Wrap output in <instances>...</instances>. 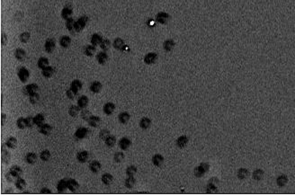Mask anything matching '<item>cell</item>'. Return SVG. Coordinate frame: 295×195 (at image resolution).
I'll return each instance as SVG.
<instances>
[{
    "mask_svg": "<svg viewBox=\"0 0 295 195\" xmlns=\"http://www.w3.org/2000/svg\"><path fill=\"white\" fill-rule=\"evenodd\" d=\"M210 170V165L208 163H201L199 165H197L193 170L194 176L198 178L203 177L207 172Z\"/></svg>",
    "mask_w": 295,
    "mask_h": 195,
    "instance_id": "obj_1",
    "label": "cell"
},
{
    "mask_svg": "<svg viewBox=\"0 0 295 195\" xmlns=\"http://www.w3.org/2000/svg\"><path fill=\"white\" fill-rule=\"evenodd\" d=\"M218 184H219V179L216 177L210 178L209 180L208 184L206 186V193L211 194L218 193Z\"/></svg>",
    "mask_w": 295,
    "mask_h": 195,
    "instance_id": "obj_2",
    "label": "cell"
},
{
    "mask_svg": "<svg viewBox=\"0 0 295 195\" xmlns=\"http://www.w3.org/2000/svg\"><path fill=\"white\" fill-rule=\"evenodd\" d=\"M87 22H88V17L87 16H83L80 18L77 19V21H76L75 23V31L76 32H81L87 25Z\"/></svg>",
    "mask_w": 295,
    "mask_h": 195,
    "instance_id": "obj_3",
    "label": "cell"
},
{
    "mask_svg": "<svg viewBox=\"0 0 295 195\" xmlns=\"http://www.w3.org/2000/svg\"><path fill=\"white\" fill-rule=\"evenodd\" d=\"M90 134V130L86 128V127H80L78 128L76 132H75V137L77 139V140H83V139H86L89 136Z\"/></svg>",
    "mask_w": 295,
    "mask_h": 195,
    "instance_id": "obj_4",
    "label": "cell"
},
{
    "mask_svg": "<svg viewBox=\"0 0 295 195\" xmlns=\"http://www.w3.org/2000/svg\"><path fill=\"white\" fill-rule=\"evenodd\" d=\"M17 76L21 82L25 83V82H27L28 78L30 77V72H29V70L26 68L22 67V68H20L18 69Z\"/></svg>",
    "mask_w": 295,
    "mask_h": 195,
    "instance_id": "obj_5",
    "label": "cell"
},
{
    "mask_svg": "<svg viewBox=\"0 0 295 195\" xmlns=\"http://www.w3.org/2000/svg\"><path fill=\"white\" fill-rule=\"evenodd\" d=\"M39 90V87L36 85V84H29L27 86H25L23 88V93L28 96L34 94H36Z\"/></svg>",
    "mask_w": 295,
    "mask_h": 195,
    "instance_id": "obj_6",
    "label": "cell"
},
{
    "mask_svg": "<svg viewBox=\"0 0 295 195\" xmlns=\"http://www.w3.org/2000/svg\"><path fill=\"white\" fill-rule=\"evenodd\" d=\"M69 179L70 178H63L61 179L58 184H57V191L59 193H63L66 192V190L68 189V183H69Z\"/></svg>",
    "mask_w": 295,
    "mask_h": 195,
    "instance_id": "obj_7",
    "label": "cell"
},
{
    "mask_svg": "<svg viewBox=\"0 0 295 195\" xmlns=\"http://www.w3.org/2000/svg\"><path fill=\"white\" fill-rule=\"evenodd\" d=\"M170 19V16L167 13H165V12H160L156 15V20L157 23H161V24H166L168 23Z\"/></svg>",
    "mask_w": 295,
    "mask_h": 195,
    "instance_id": "obj_8",
    "label": "cell"
},
{
    "mask_svg": "<svg viewBox=\"0 0 295 195\" xmlns=\"http://www.w3.org/2000/svg\"><path fill=\"white\" fill-rule=\"evenodd\" d=\"M188 142H189V138L186 135H182L177 138L175 144L179 148H184L187 146Z\"/></svg>",
    "mask_w": 295,
    "mask_h": 195,
    "instance_id": "obj_9",
    "label": "cell"
},
{
    "mask_svg": "<svg viewBox=\"0 0 295 195\" xmlns=\"http://www.w3.org/2000/svg\"><path fill=\"white\" fill-rule=\"evenodd\" d=\"M157 58H158V56H157L156 53H155V52H149V53H148L144 57V62L147 65H152V64H154L156 62Z\"/></svg>",
    "mask_w": 295,
    "mask_h": 195,
    "instance_id": "obj_10",
    "label": "cell"
},
{
    "mask_svg": "<svg viewBox=\"0 0 295 195\" xmlns=\"http://www.w3.org/2000/svg\"><path fill=\"white\" fill-rule=\"evenodd\" d=\"M55 46H56V41L54 39L52 38H50L48 39L45 43H44V49H45V51L48 52V53H52V51H54L55 49Z\"/></svg>",
    "mask_w": 295,
    "mask_h": 195,
    "instance_id": "obj_11",
    "label": "cell"
},
{
    "mask_svg": "<svg viewBox=\"0 0 295 195\" xmlns=\"http://www.w3.org/2000/svg\"><path fill=\"white\" fill-rule=\"evenodd\" d=\"M101 168H102V165H101V163H100L99 161H96V160L92 161V162L90 163V165H89V169H90V171H91L92 173H94V174H97V173H99V172H100V170H101Z\"/></svg>",
    "mask_w": 295,
    "mask_h": 195,
    "instance_id": "obj_12",
    "label": "cell"
},
{
    "mask_svg": "<svg viewBox=\"0 0 295 195\" xmlns=\"http://www.w3.org/2000/svg\"><path fill=\"white\" fill-rule=\"evenodd\" d=\"M131 146V140L127 137H123L119 140V147L123 151L127 150Z\"/></svg>",
    "mask_w": 295,
    "mask_h": 195,
    "instance_id": "obj_13",
    "label": "cell"
},
{
    "mask_svg": "<svg viewBox=\"0 0 295 195\" xmlns=\"http://www.w3.org/2000/svg\"><path fill=\"white\" fill-rule=\"evenodd\" d=\"M9 172L15 176V177L16 178H19V177H21V176L23 175V169L19 166V165H12L11 167H10V169H9Z\"/></svg>",
    "mask_w": 295,
    "mask_h": 195,
    "instance_id": "obj_14",
    "label": "cell"
},
{
    "mask_svg": "<svg viewBox=\"0 0 295 195\" xmlns=\"http://www.w3.org/2000/svg\"><path fill=\"white\" fill-rule=\"evenodd\" d=\"M38 128H39V132L42 135H49L52 130V126L48 123H43Z\"/></svg>",
    "mask_w": 295,
    "mask_h": 195,
    "instance_id": "obj_15",
    "label": "cell"
},
{
    "mask_svg": "<svg viewBox=\"0 0 295 195\" xmlns=\"http://www.w3.org/2000/svg\"><path fill=\"white\" fill-rule=\"evenodd\" d=\"M87 122H88L89 126H91L93 128H96L101 123V118L96 115H92L89 118V120L87 121Z\"/></svg>",
    "mask_w": 295,
    "mask_h": 195,
    "instance_id": "obj_16",
    "label": "cell"
},
{
    "mask_svg": "<svg viewBox=\"0 0 295 195\" xmlns=\"http://www.w3.org/2000/svg\"><path fill=\"white\" fill-rule=\"evenodd\" d=\"M68 189L70 190V192L75 193L79 189V183L77 182V180L75 179H69V183H68Z\"/></svg>",
    "mask_w": 295,
    "mask_h": 195,
    "instance_id": "obj_17",
    "label": "cell"
},
{
    "mask_svg": "<svg viewBox=\"0 0 295 195\" xmlns=\"http://www.w3.org/2000/svg\"><path fill=\"white\" fill-rule=\"evenodd\" d=\"M103 111H104V112L106 115H111L115 111V105L111 103V102L106 103L103 107Z\"/></svg>",
    "mask_w": 295,
    "mask_h": 195,
    "instance_id": "obj_18",
    "label": "cell"
},
{
    "mask_svg": "<svg viewBox=\"0 0 295 195\" xmlns=\"http://www.w3.org/2000/svg\"><path fill=\"white\" fill-rule=\"evenodd\" d=\"M151 161H152V164L155 166L160 167L163 165V163H164V157L162 155H160V154H156V155H154L152 157Z\"/></svg>",
    "mask_w": 295,
    "mask_h": 195,
    "instance_id": "obj_19",
    "label": "cell"
},
{
    "mask_svg": "<svg viewBox=\"0 0 295 195\" xmlns=\"http://www.w3.org/2000/svg\"><path fill=\"white\" fill-rule=\"evenodd\" d=\"M131 119V115L127 112H122L118 115V121L122 124H127Z\"/></svg>",
    "mask_w": 295,
    "mask_h": 195,
    "instance_id": "obj_20",
    "label": "cell"
},
{
    "mask_svg": "<svg viewBox=\"0 0 295 195\" xmlns=\"http://www.w3.org/2000/svg\"><path fill=\"white\" fill-rule=\"evenodd\" d=\"M108 55L105 51H100L96 55V60L100 65H104L108 61Z\"/></svg>",
    "mask_w": 295,
    "mask_h": 195,
    "instance_id": "obj_21",
    "label": "cell"
},
{
    "mask_svg": "<svg viewBox=\"0 0 295 195\" xmlns=\"http://www.w3.org/2000/svg\"><path fill=\"white\" fill-rule=\"evenodd\" d=\"M88 158H89V153H88V151H86V150L80 151L77 155V159L80 163H86Z\"/></svg>",
    "mask_w": 295,
    "mask_h": 195,
    "instance_id": "obj_22",
    "label": "cell"
},
{
    "mask_svg": "<svg viewBox=\"0 0 295 195\" xmlns=\"http://www.w3.org/2000/svg\"><path fill=\"white\" fill-rule=\"evenodd\" d=\"M89 104V99L88 97L86 95H81L78 99H77V105L79 106L80 109H85L87 108V105Z\"/></svg>",
    "mask_w": 295,
    "mask_h": 195,
    "instance_id": "obj_23",
    "label": "cell"
},
{
    "mask_svg": "<svg viewBox=\"0 0 295 195\" xmlns=\"http://www.w3.org/2000/svg\"><path fill=\"white\" fill-rule=\"evenodd\" d=\"M101 181H102V183H104V185H107V186L111 185L113 183V176L109 173H105L102 176Z\"/></svg>",
    "mask_w": 295,
    "mask_h": 195,
    "instance_id": "obj_24",
    "label": "cell"
},
{
    "mask_svg": "<svg viewBox=\"0 0 295 195\" xmlns=\"http://www.w3.org/2000/svg\"><path fill=\"white\" fill-rule=\"evenodd\" d=\"M102 84L98 81H95L93 83H91L90 85V91L94 94H98L101 90H102Z\"/></svg>",
    "mask_w": 295,
    "mask_h": 195,
    "instance_id": "obj_25",
    "label": "cell"
},
{
    "mask_svg": "<svg viewBox=\"0 0 295 195\" xmlns=\"http://www.w3.org/2000/svg\"><path fill=\"white\" fill-rule=\"evenodd\" d=\"M5 146L10 149H15L17 147V140L13 136L9 137L5 141Z\"/></svg>",
    "mask_w": 295,
    "mask_h": 195,
    "instance_id": "obj_26",
    "label": "cell"
},
{
    "mask_svg": "<svg viewBox=\"0 0 295 195\" xmlns=\"http://www.w3.org/2000/svg\"><path fill=\"white\" fill-rule=\"evenodd\" d=\"M151 126V120L148 117H143L139 121V127L142 129H148Z\"/></svg>",
    "mask_w": 295,
    "mask_h": 195,
    "instance_id": "obj_27",
    "label": "cell"
},
{
    "mask_svg": "<svg viewBox=\"0 0 295 195\" xmlns=\"http://www.w3.org/2000/svg\"><path fill=\"white\" fill-rule=\"evenodd\" d=\"M15 185H16V189H18L19 191H23L26 187V182L24 179L19 177L15 181Z\"/></svg>",
    "mask_w": 295,
    "mask_h": 195,
    "instance_id": "obj_28",
    "label": "cell"
},
{
    "mask_svg": "<svg viewBox=\"0 0 295 195\" xmlns=\"http://www.w3.org/2000/svg\"><path fill=\"white\" fill-rule=\"evenodd\" d=\"M175 43L174 41L173 40L171 39H168V40H166L163 43V48L166 51H171L172 50L174 49Z\"/></svg>",
    "mask_w": 295,
    "mask_h": 195,
    "instance_id": "obj_29",
    "label": "cell"
},
{
    "mask_svg": "<svg viewBox=\"0 0 295 195\" xmlns=\"http://www.w3.org/2000/svg\"><path fill=\"white\" fill-rule=\"evenodd\" d=\"M72 13H73L72 7H71V6H69V5H67V6H65V7L62 9V11H61V17L63 18V19L68 20L69 18H70L71 15H72Z\"/></svg>",
    "mask_w": 295,
    "mask_h": 195,
    "instance_id": "obj_30",
    "label": "cell"
},
{
    "mask_svg": "<svg viewBox=\"0 0 295 195\" xmlns=\"http://www.w3.org/2000/svg\"><path fill=\"white\" fill-rule=\"evenodd\" d=\"M34 124L38 127H40L41 125H42L43 123H45V116L43 113H38L36 114L34 117Z\"/></svg>",
    "mask_w": 295,
    "mask_h": 195,
    "instance_id": "obj_31",
    "label": "cell"
},
{
    "mask_svg": "<svg viewBox=\"0 0 295 195\" xmlns=\"http://www.w3.org/2000/svg\"><path fill=\"white\" fill-rule=\"evenodd\" d=\"M70 43H71V38H70V36L64 35L59 39V44H60V46L62 48H68V47H70Z\"/></svg>",
    "mask_w": 295,
    "mask_h": 195,
    "instance_id": "obj_32",
    "label": "cell"
},
{
    "mask_svg": "<svg viewBox=\"0 0 295 195\" xmlns=\"http://www.w3.org/2000/svg\"><path fill=\"white\" fill-rule=\"evenodd\" d=\"M25 161L29 165H34L37 161V155L34 152H29L25 156Z\"/></svg>",
    "mask_w": 295,
    "mask_h": 195,
    "instance_id": "obj_33",
    "label": "cell"
},
{
    "mask_svg": "<svg viewBox=\"0 0 295 195\" xmlns=\"http://www.w3.org/2000/svg\"><path fill=\"white\" fill-rule=\"evenodd\" d=\"M90 41H91L92 45L97 46V45H100L101 44V42L103 41V38H102V36L99 35L98 34H93L92 37H91Z\"/></svg>",
    "mask_w": 295,
    "mask_h": 195,
    "instance_id": "obj_34",
    "label": "cell"
},
{
    "mask_svg": "<svg viewBox=\"0 0 295 195\" xmlns=\"http://www.w3.org/2000/svg\"><path fill=\"white\" fill-rule=\"evenodd\" d=\"M113 47L116 49V50H119V51H122L124 46H125V41L121 39V38H116L114 41H113Z\"/></svg>",
    "mask_w": 295,
    "mask_h": 195,
    "instance_id": "obj_35",
    "label": "cell"
},
{
    "mask_svg": "<svg viewBox=\"0 0 295 195\" xmlns=\"http://www.w3.org/2000/svg\"><path fill=\"white\" fill-rule=\"evenodd\" d=\"M135 183H136V179L134 178V176H128V177L125 179V181H124V185L128 189L133 188V186L135 185Z\"/></svg>",
    "mask_w": 295,
    "mask_h": 195,
    "instance_id": "obj_36",
    "label": "cell"
},
{
    "mask_svg": "<svg viewBox=\"0 0 295 195\" xmlns=\"http://www.w3.org/2000/svg\"><path fill=\"white\" fill-rule=\"evenodd\" d=\"M82 87H83L82 82L79 81V80H74L70 84V88L72 89V90H74L76 93H78L82 89Z\"/></svg>",
    "mask_w": 295,
    "mask_h": 195,
    "instance_id": "obj_37",
    "label": "cell"
},
{
    "mask_svg": "<svg viewBox=\"0 0 295 195\" xmlns=\"http://www.w3.org/2000/svg\"><path fill=\"white\" fill-rule=\"evenodd\" d=\"M37 66H38V68H39V69H45L46 67H48V66H49V59H48L47 58H44V57L40 58L38 59Z\"/></svg>",
    "mask_w": 295,
    "mask_h": 195,
    "instance_id": "obj_38",
    "label": "cell"
},
{
    "mask_svg": "<svg viewBox=\"0 0 295 195\" xmlns=\"http://www.w3.org/2000/svg\"><path fill=\"white\" fill-rule=\"evenodd\" d=\"M25 56H26V53H25V51L23 49H16L15 51V57L17 60H23L25 58Z\"/></svg>",
    "mask_w": 295,
    "mask_h": 195,
    "instance_id": "obj_39",
    "label": "cell"
},
{
    "mask_svg": "<svg viewBox=\"0 0 295 195\" xmlns=\"http://www.w3.org/2000/svg\"><path fill=\"white\" fill-rule=\"evenodd\" d=\"M41 70H42L41 71L42 76L44 77H47V78L52 77V76H53V74H54V69L52 67H51V66H48V67H46L45 69H43Z\"/></svg>",
    "mask_w": 295,
    "mask_h": 195,
    "instance_id": "obj_40",
    "label": "cell"
},
{
    "mask_svg": "<svg viewBox=\"0 0 295 195\" xmlns=\"http://www.w3.org/2000/svg\"><path fill=\"white\" fill-rule=\"evenodd\" d=\"M16 126H17L18 129H24L28 128L26 118H23V117L18 118L17 121H16Z\"/></svg>",
    "mask_w": 295,
    "mask_h": 195,
    "instance_id": "obj_41",
    "label": "cell"
},
{
    "mask_svg": "<svg viewBox=\"0 0 295 195\" xmlns=\"http://www.w3.org/2000/svg\"><path fill=\"white\" fill-rule=\"evenodd\" d=\"M95 51H96V49H95V46H94V45H87L84 49V53L88 57L94 56V54L95 53Z\"/></svg>",
    "mask_w": 295,
    "mask_h": 195,
    "instance_id": "obj_42",
    "label": "cell"
},
{
    "mask_svg": "<svg viewBox=\"0 0 295 195\" xmlns=\"http://www.w3.org/2000/svg\"><path fill=\"white\" fill-rule=\"evenodd\" d=\"M137 171H138L137 167H136L135 165H129V166L126 168L125 173H126V176H134L136 175Z\"/></svg>",
    "mask_w": 295,
    "mask_h": 195,
    "instance_id": "obj_43",
    "label": "cell"
},
{
    "mask_svg": "<svg viewBox=\"0 0 295 195\" xmlns=\"http://www.w3.org/2000/svg\"><path fill=\"white\" fill-rule=\"evenodd\" d=\"M81 109L79 108V106L77 105H71L69 109V113H70V116L72 117H77L79 113V111Z\"/></svg>",
    "mask_w": 295,
    "mask_h": 195,
    "instance_id": "obj_44",
    "label": "cell"
},
{
    "mask_svg": "<svg viewBox=\"0 0 295 195\" xmlns=\"http://www.w3.org/2000/svg\"><path fill=\"white\" fill-rule=\"evenodd\" d=\"M248 176V170L246 169V168H239L238 170V173H237V176L239 180H244Z\"/></svg>",
    "mask_w": 295,
    "mask_h": 195,
    "instance_id": "obj_45",
    "label": "cell"
},
{
    "mask_svg": "<svg viewBox=\"0 0 295 195\" xmlns=\"http://www.w3.org/2000/svg\"><path fill=\"white\" fill-rule=\"evenodd\" d=\"M51 156H52V155H51L50 150H48V149H44V150H42V151L41 152V154H40V158L42 160V161H44V162H47V161H49V160H50Z\"/></svg>",
    "mask_w": 295,
    "mask_h": 195,
    "instance_id": "obj_46",
    "label": "cell"
},
{
    "mask_svg": "<svg viewBox=\"0 0 295 195\" xmlns=\"http://www.w3.org/2000/svg\"><path fill=\"white\" fill-rule=\"evenodd\" d=\"M10 158H11L10 153L3 147L2 148V161H3V163L4 164H8L9 161H10Z\"/></svg>",
    "mask_w": 295,
    "mask_h": 195,
    "instance_id": "obj_47",
    "label": "cell"
},
{
    "mask_svg": "<svg viewBox=\"0 0 295 195\" xmlns=\"http://www.w3.org/2000/svg\"><path fill=\"white\" fill-rule=\"evenodd\" d=\"M104 142H105V145L107 146V147H113L114 145H115V143H116V137L115 136H113V135H110L105 140H104Z\"/></svg>",
    "mask_w": 295,
    "mask_h": 195,
    "instance_id": "obj_48",
    "label": "cell"
},
{
    "mask_svg": "<svg viewBox=\"0 0 295 195\" xmlns=\"http://www.w3.org/2000/svg\"><path fill=\"white\" fill-rule=\"evenodd\" d=\"M124 158H125V155H124V153L122 152V151L116 152L114 154V156H113V160L116 163H121V162H122L124 160Z\"/></svg>",
    "mask_w": 295,
    "mask_h": 195,
    "instance_id": "obj_49",
    "label": "cell"
},
{
    "mask_svg": "<svg viewBox=\"0 0 295 195\" xmlns=\"http://www.w3.org/2000/svg\"><path fill=\"white\" fill-rule=\"evenodd\" d=\"M75 23H76V21L73 18H69L67 20V22H66V27H67V29L69 31H70V32H72L73 30H75Z\"/></svg>",
    "mask_w": 295,
    "mask_h": 195,
    "instance_id": "obj_50",
    "label": "cell"
},
{
    "mask_svg": "<svg viewBox=\"0 0 295 195\" xmlns=\"http://www.w3.org/2000/svg\"><path fill=\"white\" fill-rule=\"evenodd\" d=\"M30 37H31V35H30V34H29V33L24 32V33H23V34H20V36H19V40H20V41H21L22 43H27V42H28V41L30 40Z\"/></svg>",
    "mask_w": 295,
    "mask_h": 195,
    "instance_id": "obj_51",
    "label": "cell"
},
{
    "mask_svg": "<svg viewBox=\"0 0 295 195\" xmlns=\"http://www.w3.org/2000/svg\"><path fill=\"white\" fill-rule=\"evenodd\" d=\"M91 116H92V114H91L90 111H88V110H87V109H83V110L81 111V112H80V117H81L84 121H87V122Z\"/></svg>",
    "mask_w": 295,
    "mask_h": 195,
    "instance_id": "obj_52",
    "label": "cell"
},
{
    "mask_svg": "<svg viewBox=\"0 0 295 195\" xmlns=\"http://www.w3.org/2000/svg\"><path fill=\"white\" fill-rule=\"evenodd\" d=\"M110 135H111L110 131L108 129H104L99 132V139L102 140H105Z\"/></svg>",
    "mask_w": 295,
    "mask_h": 195,
    "instance_id": "obj_53",
    "label": "cell"
},
{
    "mask_svg": "<svg viewBox=\"0 0 295 195\" xmlns=\"http://www.w3.org/2000/svg\"><path fill=\"white\" fill-rule=\"evenodd\" d=\"M100 47H101V49L103 51H107V50H109L110 47H111V41L109 40H107V39H104V40H103V41L101 42Z\"/></svg>",
    "mask_w": 295,
    "mask_h": 195,
    "instance_id": "obj_54",
    "label": "cell"
},
{
    "mask_svg": "<svg viewBox=\"0 0 295 195\" xmlns=\"http://www.w3.org/2000/svg\"><path fill=\"white\" fill-rule=\"evenodd\" d=\"M39 100H40V95H39L38 93L34 94H32V95L29 96V102L32 105H36L39 102Z\"/></svg>",
    "mask_w": 295,
    "mask_h": 195,
    "instance_id": "obj_55",
    "label": "cell"
},
{
    "mask_svg": "<svg viewBox=\"0 0 295 195\" xmlns=\"http://www.w3.org/2000/svg\"><path fill=\"white\" fill-rule=\"evenodd\" d=\"M263 174H264V172L261 169H257L253 173V178L257 181H259L261 180V178L263 177Z\"/></svg>",
    "mask_w": 295,
    "mask_h": 195,
    "instance_id": "obj_56",
    "label": "cell"
},
{
    "mask_svg": "<svg viewBox=\"0 0 295 195\" xmlns=\"http://www.w3.org/2000/svg\"><path fill=\"white\" fill-rule=\"evenodd\" d=\"M77 94V93H76L74 90H72L71 88H70V89H68L67 90V92H66V95L68 96V98H70V99H74L75 97H76V95Z\"/></svg>",
    "mask_w": 295,
    "mask_h": 195,
    "instance_id": "obj_57",
    "label": "cell"
},
{
    "mask_svg": "<svg viewBox=\"0 0 295 195\" xmlns=\"http://www.w3.org/2000/svg\"><path fill=\"white\" fill-rule=\"evenodd\" d=\"M286 182H287V178H286V176H279V177H278L277 179L278 185L282 186V185H284V183H285Z\"/></svg>",
    "mask_w": 295,
    "mask_h": 195,
    "instance_id": "obj_58",
    "label": "cell"
},
{
    "mask_svg": "<svg viewBox=\"0 0 295 195\" xmlns=\"http://www.w3.org/2000/svg\"><path fill=\"white\" fill-rule=\"evenodd\" d=\"M26 121H27V125H28V128H32L34 127V119L33 116H28L26 117Z\"/></svg>",
    "mask_w": 295,
    "mask_h": 195,
    "instance_id": "obj_59",
    "label": "cell"
},
{
    "mask_svg": "<svg viewBox=\"0 0 295 195\" xmlns=\"http://www.w3.org/2000/svg\"><path fill=\"white\" fill-rule=\"evenodd\" d=\"M5 178H6V181H8L9 183H12V182H14V180H16V178L9 171H8V173L5 174Z\"/></svg>",
    "mask_w": 295,
    "mask_h": 195,
    "instance_id": "obj_60",
    "label": "cell"
},
{
    "mask_svg": "<svg viewBox=\"0 0 295 195\" xmlns=\"http://www.w3.org/2000/svg\"><path fill=\"white\" fill-rule=\"evenodd\" d=\"M40 193H43V194H45V193H47V194H52V190H50V189H49V188H47V187H43V188L40 191Z\"/></svg>",
    "mask_w": 295,
    "mask_h": 195,
    "instance_id": "obj_61",
    "label": "cell"
},
{
    "mask_svg": "<svg viewBox=\"0 0 295 195\" xmlns=\"http://www.w3.org/2000/svg\"><path fill=\"white\" fill-rule=\"evenodd\" d=\"M1 41H2V45H5V44L7 42V36L5 35V34H4V33H2Z\"/></svg>",
    "mask_w": 295,
    "mask_h": 195,
    "instance_id": "obj_62",
    "label": "cell"
},
{
    "mask_svg": "<svg viewBox=\"0 0 295 195\" xmlns=\"http://www.w3.org/2000/svg\"><path fill=\"white\" fill-rule=\"evenodd\" d=\"M5 120H6V115L5 113H2L1 114V125L4 126L5 122Z\"/></svg>",
    "mask_w": 295,
    "mask_h": 195,
    "instance_id": "obj_63",
    "label": "cell"
},
{
    "mask_svg": "<svg viewBox=\"0 0 295 195\" xmlns=\"http://www.w3.org/2000/svg\"><path fill=\"white\" fill-rule=\"evenodd\" d=\"M14 191L12 190V189H8V190H6L5 191V193H13Z\"/></svg>",
    "mask_w": 295,
    "mask_h": 195,
    "instance_id": "obj_64",
    "label": "cell"
}]
</instances>
